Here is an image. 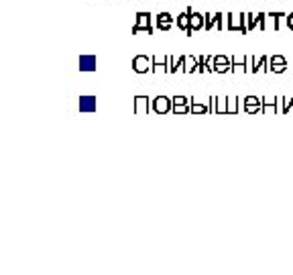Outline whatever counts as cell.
Returning a JSON list of instances; mask_svg holds the SVG:
<instances>
[{
	"label": "cell",
	"mask_w": 293,
	"mask_h": 275,
	"mask_svg": "<svg viewBox=\"0 0 293 275\" xmlns=\"http://www.w3.org/2000/svg\"><path fill=\"white\" fill-rule=\"evenodd\" d=\"M287 70V61L283 55H273V57H269V72L273 74H283Z\"/></svg>",
	"instance_id": "obj_11"
},
{
	"label": "cell",
	"mask_w": 293,
	"mask_h": 275,
	"mask_svg": "<svg viewBox=\"0 0 293 275\" xmlns=\"http://www.w3.org/2000/svg\"><path fill=\"white\" fill-rule=\"evenodd\" d=\"M191 10L193 8H186L184 12H181V15L175 19V25H177V29L179 31H189V21H191Z\"/></svg>",
	"instance_id": "obj_16"
},
{
	"label": "cell",
	"mask_w": 293,
	"mask_h": 275,
	"mask_svg": "<svg viewBox=\"0 0 293 275\" xmlns=\"http://www.w3.org/2000/svg\"><path fill=\"white\" fill-rule=\"evenodd\" d=\"M186 63H187V55H179V59L175 61V70H173V74H177V72H186Z\"/></svg>",
	"instance_id": "obj_27"
},
{
	"label": "cell",
	"mask_w": 293,
	"mask_h": 275,
	"mask_svg": "<svg viewBox=\"0 0 293 275\" xmlns=\"http://www.w3.org/2000/svg\"><path fill=\"white\" fill-rule=\"evenodd\" d=\"M281 102H283V106H281V114H289V112H293V98H291V96L283 98Z\"/></svg>",
	"instance_id": "obj_26"
},
{
	"label": "cell",
	"mask_w": 293,
	"mask_h": 275,
	"mask_svg": "<svg viewBox=\"0 0 293 275\" xmlns=\"http://www.w3.org/2000/svg\"><path fill=\"white\" fill-rule=\"evenodd\" d=\"M195 70H198V57H191V55H187V63H186V74H193Z\"/></svg>",
	"instance_id": "obj_25"
},
{
	"label": "cell",
	"mask_w": 293,
	"mask_h": 275,
	"mask_svg": "<svg viewBox=\"0 0 293 275\" xmlns=\"http://www.w3.org/2000/svg\"><path fill=\"white\" fill-rule=\"evenodd\" d=\"M167 70H169V74H173V70H175V61H173V57L171 55H167Z\"/></svg>",
	"instance_id": "obj_30"
},
{
	"label": "cell",
	"mask_w": 293,
	"mask_h": 275,
	"mask_svg": "<svg viewBox=\"0 0 293 275\" xmlns=\"http://www.w3.org/2000/svg\"><path fill=\"white\" fill-rule=\"evenodd\" d=\"M145 31L147 35H153V31H155V27H153V17L149 15V12H136V23L133 27V35Z\"/></svg>",
	"instance_id": "obj_1"
},
{
	"label": "cell",
	"mask_w": 293,
	"mask_h": 275,
	"mask_svg": "<svg viewBox=\"0 0 293 275\" xmlns=\"http://www.w3.org/2000/svg\"><path fill=\"white\" fill-rule=\"evenodd\" d=\"M173 108H171V112L173 114H187V112H191V100L189 98H186V96H173Z\"/></svg>",
	"instance_id": "obj_5"
},
{
	"label": "cell",
	"mask_w": 293,
	"mask_h": 275,
	"mask_svg": "<svg viewBox=\"0 0 293 275\" xmlns=\"http://www.w3.org/2000/svg\"><path fill=\"white\" fill-rule=\"evenodd\" d=\"M230 63H232L230 72H248V70H246V59H244V61H239V59H236V55H232Z\"/></svg>",
	"instance_id": "obj_21"
},
{
	"label": "cell",
	"mask_w": 293,
	"mask_h": 275,
	"mask_svg": "<svg viewBox=\"0 0 293 275\" xmlns=\"http://www.w3.org/2000/svg\"><path fill=\"white\" fill-rule=\"evenodd\" d=\"M173 25H175V21H173V17L169 15V12H159V15L155 17V27L159 31H169Z\"/></svg>",
	"instance_id": "obj_10"
},
{
	"label": "cell",
	"mask_w": 293,
	"mask_h": 275,
	"mask_svg": "<svg viewBox=\"0 0 293 275\" xmlns=\"http://www.w3.org/2000/svg\"><path fill=\"white\" fill-rule=\"evenodd\" d=\"M80 110L81 112H96L98 110V100L96 96H80Z\"/></svg>",
	"instance_id": "obj_13"
},
{
	"label": "cell",
	"mask_w": 293,
	"mask_h": 275,
	"mask_svg": "<svg viewBox=\"0 0 293 275\" xmlns=\"http://www.w3.org/2000/svg\"><path fill=\"white\" fill-rule=\"evenodd\" d=\"M230 67H232V63L226 55H216L214 57V72L216 74H228Z\"/></svg>",
	"instance_id": "obj_15"
},
{
	"label": "cell",
	"mask_w": 293,
	"mask_h": 275,
	"mask_svg": "<svg viewBox=\"0 0 293 275\" xmlns=\"http://www.w3.org/2000/svg\"><path fill=\"white\" fill-rule=\"evenodd\" d=\"M151 72L153 74H161V72H169L167 70V59L163 57V61L157 57V55H153V65H151Z\"/></svg>",
	"instance_id": "obj_18"
},
{
	"label": "cell",
	"mask_w": 293,
	"mask_h": 275,
	"mask_svg": "<svg viewBox=\"0 0 293 275\" xmlns=\"http://www.w3.org/2000/svg\"><path fill=\"white\" fill-rule=\"evenodd\" d=\"M285 21H287V29H289V31H293V12L285 17Z\"/></svg>",
	"instance_id": "obj_32"
},
{
	"label": "cell",
	"mask_w": 293,
	"mask_h": 275,
	"mask_svg": "<svg viewBox=\"0 0 293 275\" xmlns=\"http://www.w3.org/2000/svg\"><path fill=\"white\" fill-rule=\"evenodd\" d=\"M198 72L200 74L208 72V67H206V55H198Z\"/></svg>",
	"instance_id": "obj_28"
},
{
	"label": "cell",
	"mask_w": 293,
	"mask_h": 275,
	"mask_svg": "<svg viewBox=\"0 0 293 275\" xmlns=\"http://www.w3.org/2000/svg\"><path fill=\"white\" fill-rule=\"evenodd\" d=\"M210 110L212 114H228V98H224V96H214V98H210Z\"/></svg>",
	"instance_id": "obj_9"
},
{
	"label": "cell",
	"mask_w": 293,
	"mask_h": 275,
	"mask_svg": "<svg viewBox=\"0 0 293 275\" xmlns=\"http://www.w3.org/2000/svg\"><path fill=\"white\" fill-rule=\"evenodd\" d=\"M171 108H173V100L167 98V96H157V98L153 100V112L159 114V116L171 112Z\"/></svg>",
	"instance_id": "obj_4"
},
{
	"label": "cell",
	"mask_w": 293,
	"mask_h": 275,
	"mask_svg": "<svg viewBox=\"0 0 293 275\" xmlns=\"http://www.w3.org/2000/svg\"><path fill=\"white\" fill-rule=\"evenodd\" d=\"M96 70H98L96 55H81L80 57V72H96Z\"/></svg>",
	"instance_id": "obj_14"
},
{
	"label": "cell",
	"mask_w": 293,
	"mask_h": 275,
	"mask_svg": "<svg viewBox=\"0 0 293 275\" xmlns=\"http://www.w3.org/2000/svg\"><path fill=\"white\" fill-rule=\"evenodd\" d=\"M204 19H206L204 31H212V29L222 31V29H224V15H222V12H214V15H212V12H206Z\"/></svg>",
	"instance_id": "obj_3"
},
{
	"label": "cell",
	"mask_w": 293,
	"mask_h": 275,
	"mask_svg": "<svg viewBox=\"0 0 293 275\" xmlns=\"http://www.w3.org/2000/svg\"><path fill=\"white\" fill-rule=\"evenodd\" d=\"M265 19H267V15H263V12H261V15H259V29H261V31L267 29V25H265Z\"/></svg>",
	"instance_id": "obj_31"
},
{
	"label": "cell",
	"mask_w": 293,
	"mask_h": 275,
	"mask_svg": "<svg viewBox=\"0 0 293 275\" xmlns=\"http://www.w3.org/2000/svg\"><path fill=\"white\" fill-rule=\"evenodd\" d=\"M204 25H206V19L204 15H200V12H193L191 10V21H189V31L186 33L187 37H191L195 31H202L204 29Z\"/></svg>",
	"instance_id": "obj_12"
},
{
	"label": "cell",
	"mask_w": 293,
	"mask_h": 275,
	"mask_svg": "<svg viewBox=\"0 0 293 275\" xmlns=\"http://www.w3.org/2000/svg\"><path fill=\"white\" fill-rule=\"evenodd\" d=\"M244 112L246 114L263 112V98H257V96H246V98H244Z\"/></svg>",
	"instance_id": "obj_8"
},
{
	"label": "cell",
	"mask_w": 293,
	"mask_h": 275,
	"mask_svg": "<svg viewBox=\"0 0 293 275\" xmlns=\"http://www.w3.org/2000/svg\"><path fill=\"white\" fill-rule=\"evenodd\" d=\"M228 31H236V33H242L246 35L248 33V27H246V15L240 12V15H232L228 12Z\"/></svg>",
	"instance_id": "obj_2"
},
{
	"label": "cell",
	"mask_w": 293,
	"mask_h": 275,
	"mask_svg": "<svg viewBox=\"0 0 293 275\" xmlns=\"http://www.w3.org/2000/svg\"><path fill=\"white\" fill-rule=\"evenodd\" d=\"M244 59H246V70L253 74V70H255V57H253V55H246Z\"/></svg>",
	"instance_id": "obj_29"
},
{
	"label": "cell",
	"mask_w": 293,
	"mask_h": 275,
	"mask_svg": "<svg viewBox=\"0 0 293 275\" xmlns=\"http://www.w3.org/2000/svg\"><path fill=\"white\" fill-rule=\"evenodd\" d=\"M259 72H269V57H267V55H261L259 59H255L253 74H259Z\"/></svg>",
	"instance_id": "obj_20"
},
{
	"label": "cell",
	"mask_w": 293,
	"mask_h": 275,
	"mask_svg": "<svg viewBox=\"0 0 293 275\" xmlns=\"http://www.w3.org/2000/svg\"><path fill=\"white\" fill-rule=\"evenodd\" d=\"M269 19H273V27H275V31L281 29V19H285L287 15H283V12H271V15H267Z\"/></svg>",
	"instance_id": "obj_23"
},
{
	"label": "cell",
	"mask_w": 293,
	"mask_h": 275,
	"mask_svg": "<svg viewBox=\"0 0 293 275\" xmlns=\"http://www.w3.org/2000/svg\"><path fill=\"white\" fill-rule=\"evenodd\" d=\"M277 112V98H263V114Z\"/></svg>",
	"instance_id": "obj_19"
},
{
	"label": "cell",
	"mask_w": 293,
	"mask_h": 275,
	"mask_svg": "<svg viewBox=\"0 0 293 275\" xmlns=\"http://www.w3.org/2000/svg\"><path fill=\"white\" fill-rule=\"evenodd\" d=\"M246 27H248V33L257 29L259 27V15H253V12H246Z\"/></svg>",
	"instance_id": "obj_22"
},
{
	"label": "cell",
	"mask_w": 293,
	"mask_h": 275,
	"mask_svg": "<svg viewBox=\"0 0 293 275\" xmlns=\"http://www.w3.org/2000/svg\"><path fill=\"white\" fill-rule=\"evenodd\" d=\"M149 110H153V100L149 96H134V114H149Z\"/></svg>",
	"instance_id": "obj_6"
},
{
	"label": "cell",
	"mask_w": 293,
	"mask_h": 275,
	"mask_svg": "<svg viewBox=\"0 0 293 275\" xmlns=\"http://www.w3.org/2000/svg\"><path fill=\"white\" fill-rule=\"evenodd\" d=\"M151 65H153V57H147V55H136V57L133 59V70L136 74L151 72Z\"/></svg>",
	"instance_id": "obj_7"
},
{
	"label": "cell",
	"mask_w": 293,
	"mask_h": 275,
	"mask_svg": "<svg viewBox=\"0 0 293 275\" xmlns=\"http://www.w3.org/2000/svg\"><path fill=\"white\" fill-rule=\"evenodd\" d=\"M239 102L240 98H236V96L228 98V114H239Z\"/></svg>",
	"instance_id": "obj_24"
},
{
	"label": "cell",
	"mask_w": 293,
	"mask_h": 275,
	"mask_svg": "<svg viewBox=\"0 0 293 275\" xmlns=\"http://www.w3.org/2000/svg\"><path fill=\"white\" fill-rule=\"evenodd\" d=\"M191 112L193 114H212V110H210V104L195 102V98H191Z\"/></svg>",
	"instance_id": "obj_17"
}]
</instances>
